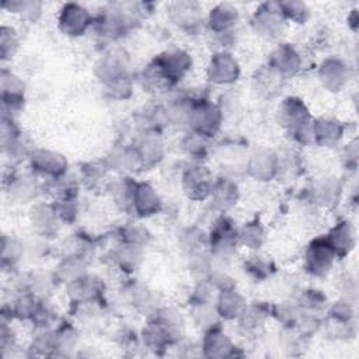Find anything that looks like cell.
I'll return each instance as SVG.
<instances>
[{
    "label": "cell",
    "mask_w": 359,
    "mask_h": 359,
    "mask_svg": "<svg viewBox=\"0 0 359 359\" xmlns=\"http://www.w3.org/2000/svg\"><path fill=\"white\" fill-rule=\"evenodd\" d=\"M280 112V118L283 121L285 125H287L289 128H292L293 130L299 126H302L303 123L309 122V115H307V109L304 108V105L296 100V98H289L283 102L282 108L279 109Z\"/></svg>",
    "instance_id": "30bf717a"
},
{
    "label": "cell",
    "mask_w": 359,
    "mask_h": 359,
    "mask_svg": "<svg viewBox=\"0 0 359 359\" xmlns=\"http://www.w3.org/2000/svg\"><path fill=\"white\" fill-rule=\"evenodd\" d=\"M238 76V65L237 62L227 53L216 55L209 66V77L215 83H231L237 80Z\"/></svg>",
    "instance_id": "52a82bcc"
},
{
    "label": "cell",
    "mask_w": 359,
    "mask_h": 359,
    "mask_svg": "<svg viewBox=\"0 0 359 359\" xmlns=\"http://www.w3.org/2000/svg\"><path fill=\"white\" fill-rule=\"evenodd\" d=\"M335 251L332 250L328 240L318 238L310 244L306 252V268L310 273L323 276L327 275L332 266Z\"/></svg>",
    "instance_id": "6da1fadb"
},
{
    "label": "cell",
    "mask_w": 359,
    "mask_h": 359,
    "mask_svg": "<svg viewBox=\"0 0 359 359\" xmlns=\"http://www.w3.org/2000/svg\"><path fill=\"white\" fill-rule=\"evenodd\" d=\"M299 55L292 48L282 46L275 52L272 60V70L276 72L279 76L292 74L299 69Z\"/></svg>",
    "instance_id": "8fae6325"
},
{
    "label": "cell",
    "mask_w": 359,
    "mask_h": 359,
    "mask_svg": "<svg viewBox=\"0 0 359 359\" xmlns=\"http://www.w3.org/2000/svg\"><path fill=\"white\" fill-rule=\"evenodd\" d=\"M272 4H264L262 8L255 14L254 25L257 27V32L259 31V35L265 36H275L278 32L282 31V13L279 8V4L276 3Z\"/></svg>",
    "instance_id": "5b68a950"
},
{
    "label": "cell",
    "mask_w": 359,
    "mask_h": 359,
    "mask_svg": "<svg viewBox=\"0 0 359 359\" xmlns=\"http://www.w3.org/2000/svg\"><path fill=\"white\" fill-rule=\"evenodd\" d=\"M184 189L192 199H203L210 189V175L203 167H191L184 174Z\"/></svg>",
    "instance_id": "8992f818"
},
{
    "label": "cell",
    "mask_w": 359,
    "mask_h": 359,
    "mask_svg": "<svg viewBox=\"0 0 359 359\" xmlns=\"http://www.w3.org/2000/svg\"><path fill=\"white\" fill-rule=\"evenodd\" d=\"M188 119L194 126L195 133L202 136H212L220 126V111L208 102H201L189 108Z\"/></svg>",
    "instance_id": "7a4b0ae2"
},
{
    "label": "cell",
    "mask_w": 359,
    "mask_h": 359,
    "mask_svg": "<svg viewBox=\"0 0 359 359\" xmlns=\"http://www.w3.org/2000/svg\"><path fill=\"white\" fill-rule=\"evenodd\" d=\"M353 230L349 226V223H342L338 227L332 230L330 237L327 238L328 243L331 244L332 250L335 251V255H344L346 254L352 245H353Z\"/></svg>",
    "instance_id": "7c38bea8"
},
{
    "label": "cell",
    "mask_w": 359,
    "mask_h": 359,
    "mask_svg": "<svg viewBox=\"0 0 359 359\" xmlns=\"http://www.w3.org/2000/svg\"><path fill=\"white\" fill-rule=\"evenodd\" d=\"M205 349L210 356H227L233 349L231 342L226 335L212 330L205 339Z\"/></svg>",
    "instance_id": "9a60e30c"
},
{
    "label": "cell",
    "mask_w": 359,
    "mask_h": 359,
    "mask_svg": "<svg viewBox=\"0 0 359 359\" xmlns=\"http://www.w3.org/2000/svg\"><path fill=\"white\" fill-rule=\"evenodd\" d=\"M160 199L154 189L147 184H137L133 187L132 195V206L142 216H147L154 213L158 209Z\"/></svg>",
    "instance_id": "ba28073f"
},
{
    "label": "cell",
    "mask_w": 359,
    "mask_h": 359,
    "mask_svg": "<svg viewBox=\"0 0 359 359\" xmlns=\"http://www.w3.org/2000/svg\"><path fill=\"white\" fill-rule=\"evenodd\" d=\"M245 244L251 245V248H255L261 244L264 236H262V231L258 226H252V224H248L244 227V230L241 231V234L238 236Z\"/></svg>",
    "instance_id": "d6986e66"
},
{
    "label": "cell",
    "mask_w": 359,
    "mask_h": 359,
    "mask_svg": "<svg viewBox=\"0 0 359 359\" xmlns=\"http://www.w3.org/2000/svg\"><path fill=\"white\" fill-rule=\"evenodd\" d=\"M31 165L39 174L52 175L57 178L60 174L65 172L66 161L65 158L53 151L48 150H38L31 154Z\"/></svg>",
    "instance_id": "277c9868"
},
{
    "label": "cell",
    "mask_w": 359,
    "mask_h": 359,
    "mask_svg": "<svg viewBox=\"0 0 359 359\" xmlns=\"http://www.w3.org/2000/svg\"><path fill=\"white\" fill-rule=\"evenodd\" d=\"M282 15H286L296 21H304L307 15L306 6L303 3H278Z\"/></svg>",
    "instance_id": "ac0fdd59"
},
{
    "label": "cell",
    "mask_w": 359,
    "mask_h": 359,
    "mask_svg": "<svg viewBox=\"0 0 359 359\" xmlns=\"http://www.w3.org/2000/svg\"><path fill=\"white\" fill-rule=\"evenodd\" d=\"M59 24L62 31L67 35H80L90 25V15L83 7L77 4H67L62 10Z\"/></svg>",
    "instance_id": "3957f363"
},
{
    "label": "cell",
    "mask_w": 359,
    "mask_h": 359,
    "mask_svg": "<svg viewBox=\"0 0 359 359\" xmlns=\"http://www.w3.org/2000/svg\"><path fill=\"white\" fill-rule=\"evenodd\" d=\"M237 10L231 8L227 4H219L215 10L210 13V27L215 29L216 34L227 32V29L234 24L237 20Z\"/></svg>",
    "instance_id": "4fadbf2b"
},
{
    "label": "cell",
    "mask_w": 359,
    "mask_h": 359,
    "mask_svg": "<svg viewBox=\"0 0 359 359\" xmlns=\"http://www.w3.org/2000/svg\"><path fill=\"white\" fill-rule=\"evenodd\" d=\"M0 46H1V57H13L14 52L18 48V41L17 35L11 28L3 27L1 28V39H0Z\"/></svg>",
    "instance_id": "e0dca14e"
},
{
    "label": "cell",
    "mask_w": 359,
    "mask_h": 359,
    "mask_svg": "<svg viewBox=\"0 0 359 359\" xmlns=\"http://www.w3.org/2000/svg\"><path fill=\"white\" fill-rule=\"evenodd\" d=\"M244 309V302L240 294L233 290H224L222 293L217 304V311L220 313V316L226 318H234L237 316H241Z\"/></svg>",
    "instance_id": "5bb4252c"
},
{
    "label": "cell",
    "mask_w": 359,
    "mask_h": 359,
    "mask_svg": "<svg viewBox=\"0 0 359 359\" xmlns=\"http://www.w3.org/2000/svg\"><path fill=\"white\" fill-rule=\"evenodd\" d=\"M237 240H238L237 230L231 226V223L227 219L219 220L210 236L212 248H215L219 252L231 251L237 244Z\"/></svg>",
    "instance_id": "9c48e42d"
},
{
    "label": "cell",
    "mask_w": 359,
    "mask_h": 359,
    "mask_svg": "<svg viewBox=\"0 0 359 359\" xmlns=\"http://www.w3.org/2000/svg\"><path fill=\"white\" fill-rule=\"evenodd\" d=\"M216 205L222 209L231 206L237 199V187L230 181H222L215 188H212Z\"/></svg>",
    "instance_id": "2e32d148"
}]
</instances>
